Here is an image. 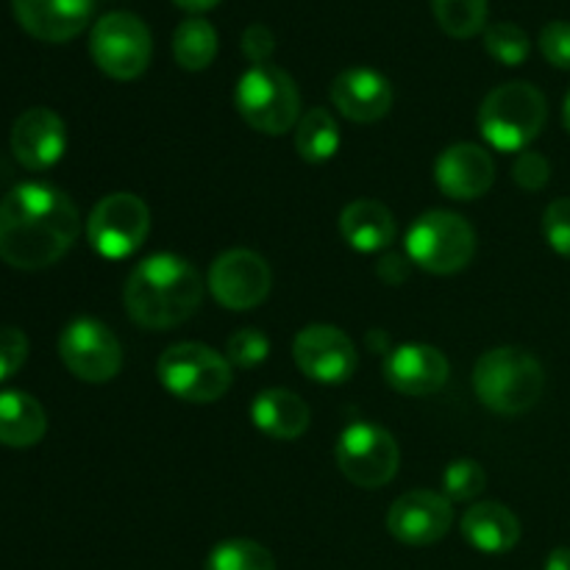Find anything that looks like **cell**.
<instances>
[{"label": "cell", "mask_w": 570, "mask_h": 570, "mask_svg": "<svg viewBox=\"0 0 570 570\" xmlns=\"http://www.w3.org/2000/svg\"><path fill=\"white\" fill-rule=\"evenodd\" d=\"M81 232L70 195L53 184H17L0 200V259L17 271L56 265Z\"/></svg>", "instance_id": "cell-1"}, {"label": "cell", "mask_w": 570, "mask_h": 570, "mask_svg": "<svg viewBox=\"0 0 570 570\" xmlns=\"http://www.w3.org/2000/svg\"><path fill=\"white\" fill-rule=\"evenodd\" d=\"M204 278L193 262L176 254H154L139 262L122 289L128 317L142 328H173L198 312Z\"/></svg>", "instance_id": "cell-2"}, {"label": "cell", "mask_w": 570, "mask_h": 570, "mask_svg": "<svg viewBox=\"0 0 570 570\" xmlns=\"http://www.w3.org/2000/svg\"><path fill=\"white\" fill-rule=\"evenodd\" d=\"M473 390L488 410L499 415H523L543 399V365L529 351L501 345L479 356L473 367Z\"/></svg>", "instance_id": "cell-3"}, {"label": "cell", "mask_w": 570, "mask_h": 570, "mask_svg": "<svg viewBox=\"0 0 570 570\" xmlns=\"http://www.w3.org/2000/svg\"><path fill=\"white\" fill-rule=\"evenodd\" d=\"M549 117L546 95L534 83L510 81L495 87L479 109V131L501 154H521L540 137Z\"/></svg>", "instance_id": "cell-4"}, {"label": "cell", "mask_w": 570, "mask_h": 570, "mask_svg": "<svg viewBox=\"0 0 570 570\" xmlns=\"http://www.w3.org/2000/svg\"><path fill=\"white\" fill-rule=\"evenodd\" d=\"M239 117L254 131L282 137L301 120V92L293 76L276 65H254L239 76L234 92Z\"/></svg>", "instance_id": "cell-5"}, {"label": "cell", "mask_w": 570, "mask_h": 570, "mask_svg": "<svg viewBox=\"0 0 570 570\" xmlns=\"http://www.w3.org/2000/svg\"><path fill=\"white\" fill-rule=\"evenodd\" d=\"M473 254H476V232L465 217L454 215V212H426L406 232L410 262L434 276H451V273L465 271Z\"/></svg>", "instance_id": "cell-6"}, {"label": "cell", "mask_w": 570, "mask_h": 570, "mask_svg": "<svg viewBox=\"0 0 570 570\" xmlns=\"http://www.w3.org/2000/svg\"><path fill=\"white\" fill-rule=\"evenodd\" d=\"M161 387L187 404H215L232 387V362L204 343L170 345L159 356Z\"/></svg>", "instance_id": "cell-7"}, {"label": "cell", "mask_w": 570, "mask_h": 570, "mask_svg": "<svg viewBox=\"0 0 570 570\" xmlns=\"http://www.w3.org/2000/svg\"><path fill=\"white\" fill-rule=\"evenodd\" d=\"M89 53L115 81H134L142 76L154 56V39L148 26L131 11H109L100 17L89 33Z\"/></svg>", "instance_id": "cell-8"}, {"label": "cell", "mask_w": 570, "mask_h": 570, "mask_svg": "<svg viewBox=\"0 0 570 570\" xmlns=\"http://www.w3.org/2000/svg\"><path fill=\"white\" fill-rule=\"evenodd\" d=\"M337 468L356 488L376 490L393 482L401 465V451L393 434L373 423H351L337 440Z\"/></svg>", "instance_id": "cell-9"}, {"label": "cell", "mask_w": 570, "mask_h": 570, "mask_svg": "<svg viewBox=\"0 0 570 570\" xmlns=\"http://www.w3.org/2000/svg\"><path fill=\"white\" fill-rule=\"evenodd\" d=\"M150 232V209L139 195L115 193L98 200L87 220L89 245L104 259L137 254Z\"/></svg>", "instance_id": "cell-10"}, {"label": "cell", "mask_w": 570, "mask_h": 570, "mask_svg": "<svg viewBox=\"0 0 570 570\" xmlns=\"http://www.w3.org/2000/svg\"><path fill=\"white\" fill-rule=\"evenodd\" d=\"M59 356L67 371L89 384H106L120 373L122 345L106 323L78 317L59 337Z\"/></svg>", "instance_id": "cell-11"}, {"label": "cell", "mask_w": 570, "mask_h": 570, "mask_svg": "<svg viewBox=\"0 0 570 570\" xmlns=\"http://www.w3.org/2000/svg\"><path fill=\"white\" fill-rule=\"evenodd\" d=\"M273 287L271 265L248 248H232L209 267V289L217 304L232 312L259 306Z\"/></svg>", "instance_id": "cell-12"}, {"label": "cell", "mask_w": 570, "mask_h": 570, "mask_svg": "<svg viewBox=\"0 0 570 570\" xmlns=\"http://www.w3.org/2000/svg\"><path fill=\"white\" fill-rule=\"evenodd\" d=\"M293 356L301 373L317 384L348 382L360 365L354 340L343 328L328 326V323H312L301 328L293 343Z\"/></svg>", "instance_id": "cell-13"}, {"label": "cell", "mask_w": 570, "mask_h": 570, "mask_svg": "<svg viewBox=\"0 0 570 570\" xmlns=\"http://www.w3.org/2000/svg\"><path fill=\"white\" fill-rule=\"evenodd\" d=\"M454 504L434 490H410L390 507L387 529L406 546H432L449 534Z\"/></svg>", "instance_id": "cell-14"}, {"label": "cell", "mask_w": 570, "mask_h": 570, "mask_svg": "<svg viewBox=\"0 0 570 570\" xmlns=\"http://www.w3.org/2000/svg\"><path fill=\"white\" fill-rule=\"evenodd\" d=\"M67 128L53 109L33 106L11 126V154L26 170H48L65 156Z\"/></svg>", "instance_id": "cell-15"}, {"label": "cell", "mask_w": 570, "mask_h": 570, "mask_svg": "<svg viewBox=\"0 0 570 570\" xmlns=\"http://www.w3.org/2000/svg\"><path fill=\"white\" fill-rule=\"evenodd\" d=\"M434 181L454 200H476L493 187L495 161L482 145L456 142L438 156Z\"/></svg>", "instance_id": "cell-16"}, {"label": "cell", "mask_w": 570, "mask_h": 570, "mask_svg": "<svg viewBox=\"0 0 570 570\" xmlns=\"http://www.w3.org/2000/svg\"><path fill=\"white\" fill-rule=\"evenodd\" d=\"M393 83L371 67H351L343 70L332 83V104L345 120L376 122L393 109Z\"/></svg>", "instance_id": "cell-17"}, {"label": "cell", "mask_w": 570, "mask_h": 570, "mask_svg": "<svg viewBox=\"0 0 570 570\" xmlns=\"http://www.w3.org/2000/svg\"><path fill=\"white\" fill-rule=\"evenodd\" d=\"M17 22L42 42H70L87 31L95 0H11Z\"/></svg>", "instance_id": "cell-18"}, {"label": "cell", "mask_w": 570, "mask_h": 570, "mask_svg": "<svg viewBox=\"0 0 570 570\" xmlns=\"http://www.w3.org/2000/svg\"><path fill=\"white\" fill-rule=\"evenodd\" d=\"M384 376L399 393L423 399L434 395L449 382V360L438 348L423 343H404L384 360Z\"/></svg>", "instance_id": "cell-19"}, {"label": "cell", "mask_w": 570, "mask_h": 570, "mask_svg": "<svg viewBox=\"0 0 570 570\" xmlns=\"http://www.w3.org/2000/svg\"><path fill=\"white\" fill-rule=\"evenodd\" d=\"M462 538L482 554H507L521 540V521L499 501L473 504L462 518Z\"/></svg>", "instance_id": "cell-20"}, {"label": "cell", "mask_w": 570, "mask_h": 570, "mask_svg": "<svg viewBox=\"0 0 570 570\" xmlns=\"http://www.w3.org/2000/svg\"><path fill=\"white\" fill-rule=\"evenodd\" d=\"M250 421L273 440H298L309 429L312 412L298 393L284 387L265 390L250 406Z\"/></svg>", "instance_id": "cell-21"}, {"label": "cell", "mask_w": 570, "mask_h": 570, "mask_svg": "<svg viewBox=\"0 0 570 570\" xmlns=\"http://www.w3.org/2000/svg\"><path fill=\"white\" fill-rule=\"evenodd\" d=\"M343 239L360 254H376L390 248L395 239V217L384 204L373 198H360L348 204L340 215Z\"/></svg>", "instance_id": "cell-22"}, {"label": "cell", "mask_w": 570, "mask_h": 570, "mask_svg": "<svg viewBox=\"0 0 570 570\" xmlns=\"http://www.w3.org/2000/svg\"><path fill=\"white\" fill-rule=\"evenodd\" d=\"M48 432V417L33 395L20 390L0 393V445L31 449Z\"/></svg>", "instance_id": "cell-23"}, {"label": "cell", "mask_w": 570, "mask_h": 570, "mask_svg": "<svg viewBox=\"0 0 570 570\" xmlns=\"http://www.w3.org/2000/svg\"><path fill=\"white\" fill-rule=\"evenodd\" d=\"M295 150L301 159L312 161V165L334 159V154L340 150V126L332 111L315 106L301 115L298 126H295Z\"/></svg>", "instance_id": "cell-24"}, {"label": "cell", "mask_w": 570, "mask_h": 570, "mask_svg": "<svg viewBox=\"0 0 570 570\" xmlns=\"http://www.w3.org/2000/svg\"><path fill=\"white\" fill-rule=\"evenodd\" d=\"M173 56L189 72L206 70L217 56V31L204 17H189L173 33Z\"/></svg>", "instance_id": "cell-25"}, {"label": "cell", "mask_w": 570, "mask_h": 570, "mask_svg": "<svg viewBox=\"0 0 570 570\" xmlns=\"http://www.w3.org/2000/svg\"><path fill=\"white\" fill-rule=\"evenodd\" d=\"M434 20L449 37L471 39L484 31L488 0H432Z\"/></svg>", "instance_id": "cell-26"}, {"label": "cell", "mask_w": 570, "mask_h": 570, "mask_svg": "<svg viewBox=\"0 0 570 570\" xmlns=\"http://www.w3.org/2000/svg\"><path fill=\"white\" fill-rule=\"evenodd\" d=\"M206 570H276V560L254 540H223L206 557Z\"/></svg>", "instance_id": "cell-27"}, {"label": "cell", "mask_w": 570, "mask_h": 570, "mask_svg": "<svg viewBox=\"0 0 570 570\" xmlns=\"http://www.w3.org/2000/svg\"><path fill=\"white\" fill-rule=\"evenodd\" d=\"M529 37L515 22H493L484 28V50L493 56L499 65L518 67L529 59Z\"/></svg>", "instance_id": "cell-28"}, {"label": "cell", "mask_w": 570, "mask_h": 570, "mask_svg": "<svg viewBox=\"0 0 570 570\" xmlns=\"http://www.w3.org/2000/svg\"><path fill=\"white\" fill-rule=\"evenodd\" d=\"M488 488V473L476 460H454L443 473V495L454 501H473Z\"/></svg>", "instance_id": "cell-29"}, {"label": "cell", "mask_w": 570, "mask_h": 570, "mask_svg": "<svg viewBox=\"0 0 570 570\" xmlns=\"http://www.w3.org/2000/svg\"><path fill=\"white\" fill-rule=\"evenodd\" d=\"M271 356V340L259 328H239L228 337L226 360L237 367H256Z\"/></svg>", "instance_id": "cell-30"}, {"label": "cell", "mask_w": 570, "mask_h": 570, "mask_svg": "<svg viewBox=\"0 0 570 570\" xmlns=\"http://www.w3.org/2000/svg\"><path fill=\"white\" fill-rule=\"evenodd\" d=\"M543 234L557 254L570 259V198H557L546 206Z\"/></svg>", "instance_id": "cell-31"}, {"label": "cell", "mask_w": 570, "mask_h": 570, "mask_svg": "<svg viewBox=\"0 0 570 570\" xmlns=\"http://www.w3.org/2000/svg\"><path fill=\"white\" fill-rule=\"evenodd\" d=\"M512 178H515L518 187L527 189V193H538V189H543L551 178L549 159H546L543 154H538V150H521L515 165H512Z\"/></svg>", "instance_id": "cell-32"}, {"label": "cell", "mask_w": 570, "mask_h": 570, "mask_svg": "<svg viewBox=\"0 0 570 570\" xmlns=\"http://www.w3.org/2000/svg\"><path fill=\"white\" fill-rule=\"evenodd\" d=\"M28 360V337L26 332L14 326L0 328V382L14 376Z\"/></svg>", "instance_id": "cell-33"}, {"label": "cell", "mask_w": 570, "mask_h": 570, "mask_svg": "<svg viewBox=\"0 0 570 570\" xmlns=\"http://www.w3.org/2000/svg\"><path fill=\"white\" fill-rule=\"evenodd\" d=\"M540 50L546 61L560 70H570V22L554 20L540 31Z\"/></svg>", "instance_id": "cell-34"}, {"label": "cell", "mask_w": 570, "mask_h": 570, "mask_svg": "<svg viewBox=\"0 0 570 570\" xmlns=\"http://www.w3.org/2000/svg\"><path fill=\"white\" fill-rule=\"evenodd\" d=\"M239 48H243L245 59L250 61V67L271 65V56H273V50H276V37H273V31L267 26L254 22V26H248L243 31Z\"/></svg>", "instance_id": "cell-35"}, {"label": "cell", "mask_w": 570, "mask_h": 570, "mask_svg": "<svg viewBox=\"0 0 570 570\" xmlns=\"http://www.w3.org/2000/svg\"><path fill=\"white\" fill-rule=\"evenodd\" d=\"M376 271L387 284H401V282H406V276H410V262H406L404 256L390 254L379 262Z\"/></svg>", "instance_id": "cell-36"}, {"label": "cell", "mask_w": 570, "mask_h": 570, "mask_svg": "<svg viewBox=\"0 0 570 570\" xmlns=\"http://www.w3.org/2000/svg\"><path fill=\"white\" fill-rule=\"evenodd\" d=\"M173 3H176L178 9L189 11V14H204V11L215 9V6L220 3V0H173Z\"/></svg>", "instance_id": "cell-37"}, {"label": "cell", "mask_w": 570, "mask_h": 570, "mask_svg": "<svg viewBox=\"0 0 570 570\" xmlns=\"http://www.w3.org/2000/svg\"><path fill=\"white\" fill-rule=\"evenodd\" d=\"M543 570H570V549H554V551H551Z\"/></svg>", "instance_id": "cell-38"}, {"label": "cell", "mask_w": 570, "mask_h": 570, "mask_svg": "<svg viewBox=\"0 0 570 570\" xmlns=\"http://www.w3.org/2000/svg\"><path fill=\"white\" fill-rule=\"evenodd\" d=\"M562 122H566V131L570 134V92H568L566 104H562Z\"/></svg>", "instance_id": "cell-39"}]
</instances>
